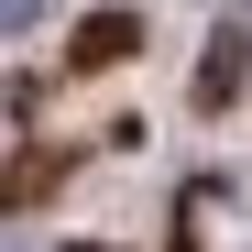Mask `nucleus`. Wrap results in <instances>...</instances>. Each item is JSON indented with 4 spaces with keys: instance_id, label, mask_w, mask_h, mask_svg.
<instances>
[{
    "instance_id": "nucleus-1",
    "label": "nucleus",
    "mask_w": 252,
    "mask_h": 252,
    "mask_svg": "<svg viewBox=\"0 0 252 252\" xmlns=\"http://www.w3.org/2000/svg\"><path fill=\"white\" fill-rule=\"evenodd\" d=\"M33 11H44V0H0V22H33Z\"/></svg>"
}]
</instances>
